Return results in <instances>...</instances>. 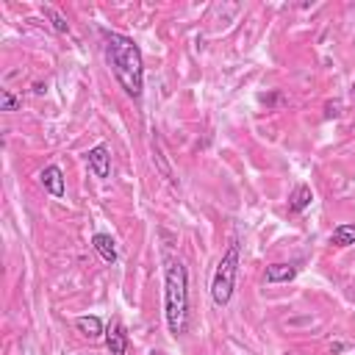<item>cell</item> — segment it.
I'll return each instance as SVG.
<instances>
[{"label":"cell","mask_w":355,"mask_h":355,"mask_svg":"<svg viewBox=\"0 0 355 355\" xmlns=\"http://www.w3.org/2000/svg\"><path fill=\"white\" fill-rule=\"evenodd\" d=\"M103 55L105 64L111 69V75L116 78V83L122 86V92L128 97H141L144 89V58L139 44L116 31H103Z\"/></svg>","instance_id":"cell-1"},{"label":"cell","mask_w":355,"mask_h":355,"mask_svg":"<svg viewBox=\"0 0 355 355\" xmlns=\"http://www.w3.org/2000/svg\"><path fill=\"white\" fill-rule=\"evenodd\" d=\"M164 316L175 338L186 333L189 327V272L180 258H166V266H164Z\"/></svg>","instance_id":"cell-2"},{"label":"cell","mask_w":355,"mask_h":355,"mask_svg":"<svg viewBox=\"0 0 355 355\" xmlns=\"http://www.w3.org/2000/svg\"><path fill=\"white\" fill-rule=\"evenodd\" d=\"M239 263H241V252H239V241L233 239L227 244V250L222 252L214 277H211V300L216 308H227L236 291V275H239Z\"/></svg>","instance_id":"cell-3"},{"label":"cell","mask_w":355,"mask_h":355,"mask_svg":"<svg viewBox=\"0 0 355 355\" xmlns=\"http://www.w3.org/2000/svg\"><path fill=\"white\" fill-rule=\"evenodd\" d=\"M105 347L111 355H125L128 352V330L122 324V319H111V324L105 327Z\"/></svg>","instance_id":"cell-4"},{"label":"cell","mask_w":355,"mask_h":355,"mask_svg":"<svg viewBox=\"0 0 355 355\" xmlns=\"http://www.w3.org/2000/svg\"><path fill=\"white\" fill-rule=\"evenodd\" d=\"M86 161H89V169L94 172V178H108L111 175V153H108L105 144H94L86 153Z\"/></svg>","instance_id":"cell-5"},{"label":"cell","mask_w":355,"mask_h":355,"mask_svg":"<svg viewBox=\"0 0 355 355\" xmlns=\"http://www.w3.org/2000/svg\"><path fill=\"white\" fill-rule=\"evenodd\" d=\"M39 183H42L44 191L53 194V197H64V194H67L64 172H61V166H55V164H50V166H44V169L39 172Z\"/></svg>","instance_id":"cell-6"},{"label":"cell","mask_w":355,"mask_h":355,"mask_svg":"<svg viewBox=\"0 0 355 355\" xmlns=\"http://www.w3.org/2000/svg\"><path fill=\"white\" fill-rule=\"evenodd\" d=\"M92 247H94V252H97L105 263H116L119 252H116V244H114V239H111L108 233H94V236H92Z\"/></svg>","instance_id":"cell-7"},{"label":"cell","mask_w":355,"mask_h":355,"mask_svg":"<svg viewBox=\"0 0 355 355\" xmlns=\"http://www.w3.org/2000/svg\"><path fill=\"white\" fill-rule=\"evenodd\" d=\"M75 330L83 336V338H100V336H105V324H103V319L100 316H78L75 319Z\"/></svg>","instance_id":"cell-8"},{"label":"cell","mask_w":355,"mask_h":355,"mask_svg":"<svg viewBox=\"0 0 355 355\" xmlns=\"http://www.w3.org/2000/svg\"><path fill=\"white\" fill-rule=\"evenodd\" d=\"M297 272H300V266L291 261V263H269L266 266V283H288V280H294L297 277Z\"/></svg>","instance_id":"cell-9"},{"label":"cell","mask_w":355,"mask_h":355,"mask_svg":"<svg viewBox=\"0 0 355 355\" xmlns=\"http://www.w3.org/2000/svg\"><path fill=\"white\" fill-rule=\"evenodd\" d=\"M311 202H313V191H311V186L300 183V186L294 189V194L288 197V211H291V214H302L305 208H311Z\"/></svg>","instance_id":"cell-10"},{"label":"cell","mask_w":355,"mask_h":355,"mask_svg":"<svg viewBox=\"0 0 355 355\" xmlns=\"http://www.w3.org/2000/svg\"><path fill=\"white\" fill-rule=\"evenodd\" d=\"M330 244L333 247H349V244H355V225L352 222L336 225L333 233H330Z\"/></svg>","instance_id":"cell-11"},{"label":"cell","mask_w":355,"mask_h":355,"mask_svg":"<svg viewBox=\"0 0 355 355\" xmlns=\"http://www.w3.org/2000/svg\"><path fill=\"white\" fill-rule=\"evenodd\" d=\"M44 17H50V19H53V28H55L58 33H69V22H67V17H64L61 11H55V8L44 6Z\"/></svg>","instance_id":"cell-12"},{"label":"cell","mask_w":355,"mask_h":355,"mask_svg":"<svg viewBox=\"0 0 355 355\" xmlns=\"http://www.w3.org/2000/svg\"><path fill=\"white\" fill-rule=\"evenodd\" d=\"M22 105L19 97H14L8 89H0V111H17Z\"/></svg>","instance_id":"cell-13"},{"label":"cell","mask_w":355,"mask_h":355,"mask_svg":"<svg viewBox=\"0 0 355 355\" xmlns=\"http://www.w3.org/2000/svg\"><path fill=\"white\" fill-rule=\"evenodd\" d=\"M352 100H355V83H352Z\"/></svg>","instance_id":"cell-14"},{"label":"cell","mask_w":355,"mask_h":355,"mask_svg":"<svg viewBox=\"0 0 355 355\" xmlns=\"http://www.w3.org/2000/svg\"><path fill=\"white\" fill-rule=\"evenodd\" d=\"M153 355H164V352H153Z\"/></svg>","instance_id":"cell-15"}]
</instances>
